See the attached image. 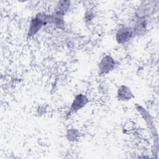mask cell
Instances as JSON below:
<instances>
[{"label": "cell", "instance_id": "4", "mask_svg": "<svg viewBox=\"0 0 159 159\" xmlns=\"http://www.w3.org/2000/svg\"><path fill=\"white\" fill-rule=\"evenodd\" d=\"M88 99L84 94H80L75 96L71 105L69 113H74L83 108L88 103Z\"/></svg>", "mask_w": 159, "mask_h": 159}, {"label": "cell", "instance_id": "2", "mask_svg": "<svg viewBox=\"0 0 159 159\" xmlns=\"http://www.w3.org/2000/svg\"><path fill=\"white\" fill-rule=\"evenodd\" d=\"M132 28L128 27H122L116 32V39L119 43H124L131 39L134 35Z\"/></svg>", "mask_w": 159, "mask_h": 159}, {"label": "cell", "instance_id": "6", "mask_svg": "<svg viewBox=\"0 0 159 159\" xmlns=\"http://www.w3.org/2000/svg\"><path fill=\"white\" fill-rule=\"evenodd\" d=\"M70 6V2L67 1H59L57 4L55 9V13L64 16L65 12L68 10Z\"/></svg>", "mask_w": 159, "mask_h": 159}, {"label": "cell", "instance_id": "3", "mask_svg": "<svg viewBox=\"0 0 159 159\" xmlns=\"http://www.w3.org/2000/svg\"><path fill=\"white\" fill-rule=\"evenodd\" d=\"M115 61L114 59L106 55L102 58L99 64V71L100 74H106L112 71L115 67Z\"/></svg>", "mask_w": 159, "mask_h": 159}, {"label": "cell", "instance_id": "1", "mask_svg": "<svg viewBox=\"0 0 159 159\" xmlns=\"http://www.w3.org/2000/svg\"><path fill=\"white\" fill-rule=\"evenodd\" d=\"M49 23H52V14H47L45 12H39L30 22L28 29V36L30 37L34 36L43 26H45Z\"/></svg>", "mask_w": 159, "mask_h": 159}, {"label": "cell", "instance_id": "5", "mask_svg": "<svg viewBox=\"0 0 159 159\" xmlns=\"http://www.w3.org/2000/svg\"><path fill=\"white\" fill-rule=\"evenodd\" d=\"M118 99L121 101L130 100L132 97V93L130 89L126 86H121L119 88L117 91Z\"/></svg>", "mask_w": 159, "mask_h": 159}]
</instances>
